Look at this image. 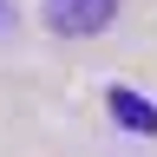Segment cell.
I'll return each instance as SVG.
<instances>
[{"mask_svg":"<svg viewBox=\"0 0 157 157\" xmlns=\"http://www.w3.org/2000/svg\"><path fill=\"white\" fill-rule=\"evenodd\" d=\"M118 20V0H46V26L66 39H92Z\"/></svg>","mask_w":157,"mask_h":157,"instance_id":"cell-1","label":"cell"},{"mask_svg":"<svg viewBox=\"0 0 157 157\" xmlns=\"http://www.w3.org/2000/svg\"><path fill=\"white\" fill-rule=\"evenodd\" d=\"M105 105H111V118L124 131H137V137H157V105L144 92H131V85H105Z\"/></svg>","mask_w":157,"mask_h":157,"instance_id":"cell-2","label":"cell"},{"mask_svg":"<svg viewBox=\"0 0 157 157\" xmlns=\"http://www.w3.org/2000/svg\"><path fill=\"white\" fill-rule=\"evenodd\" d=\"M13 20H20V13H13V0H0V33H13Z\"/></svg>","mask_w":157,"mask_h":157,"instance_id":"cell-3","label":"cell"}]
</instances>
